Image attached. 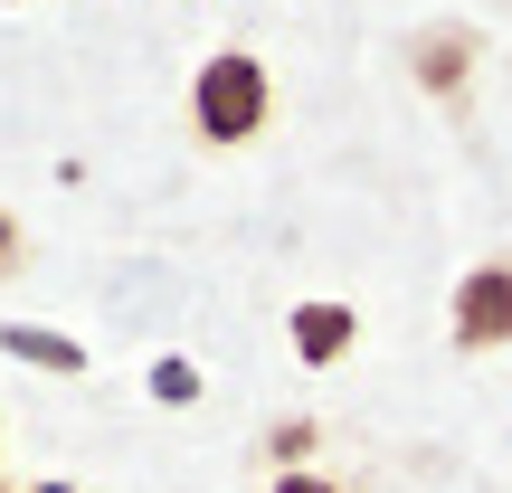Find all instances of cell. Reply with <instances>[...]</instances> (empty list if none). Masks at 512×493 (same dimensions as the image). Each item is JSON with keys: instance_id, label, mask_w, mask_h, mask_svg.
Wrapping results in <instances>:
<instances>
[{"instance_id": "11", "label": "cell", "mask_w": 512, "mask_h": 493, "mask_svg": "<svg viewBox=\"0 0 512 493\" xmlns=\"http://www.w3.org/2000/svg\"><path fill=\"white\" fill-rule=\"evenodd\" d=\"M0 446H10V427H0Z\"/></svg>"}, {"instance_id": "12", "label": "cell", "mask_w": 512, "mask_h": 493, "mask_svg": "<svg viewBox=\"0 0 512 493\" xmlns=\"http://www.w3.org/2000/svg\"><path fill=\"white\" fill-rule=\"evenodd\" d=\"M0 493H10V484H0Z\"/></svg>"}, {"instance_id": "6", "label": "cell", "mask_w": 512, "mask_h": 493, "mask_svg": "<svg viewBox=\"0 0 512 493\" xmlns=\"http://www.w3.org/2000/svg\"><path fill=\"white\" fill-rule=\"evenodd\" d=\"M313 446H323V427H313V418H285V427L266 437V456H285V475H304V456H313Z\"/></svg>"}, {"instance_id": "9", "label": "cell", "mask_w": 512, "mask_h": 493, "mask_svg": "<svg viewBox=\"0 0 512 493\" xmlns=\"http://www.w3.org/2000/svg\"><path fill=\"white\" fill-rule=\"evenodd\" d=\"M275 493H342V484H332V475H313V465H304V475H275Z\"/></svg>"}, {"instance_id": "7", "label": "cell", "mask_w": 512, "mask_h": 493, "mask_svg": "<svg viewBox=\"0 0 512 493\" xmlns=\"http://www.w3.org/2000/svg\"><path fill=\"white\" fill-rule=\"evenodd\" d=\"M152 399L190 408V399H200V370H190V361H152Z\"/></svg>"}, {"instance_id": "1", "label": "cell", "mask_w": 512, "mask_h": 493, "mask_svg": "<svg viewBox=\"0 0 512 493\" xmlns=\"http://www.w3.org/2000/svg\"><path fill=\"white\" fill-rule=\"evenodd\" d=\"M266 114H275V86H266V67H256L247 48H219L200 67V86H190V124H200V143H219V152H238L266 133Z\"/></svg>"}, {"instance_id": "8", "label": "cell", "mask_w": 512, "mask_h": 493, "mask_svg": "<svg viewBox=\"0 0 512 493\" xmlns=\"http://www.w3.org/2000/svg\"><path fill=\"white\" fill-rule=\"evenodd\" d=\"M19 256H29V238H19V219H10V209H0V285H10V275H19Z\"/></svg>"}, {"instance_id": "4", "label": "cell", "mask_w": 512, "mask_h": 493, "mask_svg": "<svg viewBox=\"0 0 512 493\" xmlns=\"http://www.w3.org/2000/svg\"><path fill=\"white\" fill-rule=\"evenodd\" d=\"M285 332H294V351L323 370V361H342V351L361 342V313H351V304H294V323H285Z\"/></svg>"}, {"instance_id": "5", "label": "cell", "mask_w": 512, "mask_h": 493, "mask_svg": "<svg viewBox=\"0 0 512 493\" xmlns=\"http://www.w3.org/2000/svg\"><path fill=\"white\" fill-rule=\"evenodd\" d=\"M0 351H10V361H38V370H67V380H86V342H67V332L10 323V332H0Z\"/></svg>"}, {"instance_id": "10", "label": "cell", "mask_w": 512, "mask_h": 493, "mask_svg": "<svg viewBox=\"0 0 512 493\" xmlns=\"http://www.w3.org/2000/svg\"><path fill=\"white\" fill-rule=\"evenodd\" d=\"M38 493H76V484H38Z\"/></svg>"}, {"instance_id": "2", "label": "cell", "mask_w": 512, "mask_h": 493, "mask_svg": "<svg viewBox=\"0 0 512 493\" xmlns=\"http://www.w3.org/2000/svg\"><path fill=\"white\" fill-rule=\"evenodd\" d=\"M446 332H456V351H503L512 342V266H465L456 275V313H446Z\"/></svg>"}, {"instance_id": "3", "label": "cell", "mask_w": 512, "mask_h": 493, "mask_svg": "<svg viewBox=\"0 0 512 493\" xmlns=\"http://www.w3.org/2000/svg\"><path fill=\"white\" fill-rule=\"evenodd\" d=\"M408 67H418L427 95H446V105H456L465 76H475V29H427L418 48H408Z\"/></svg>"}]
</instances>
